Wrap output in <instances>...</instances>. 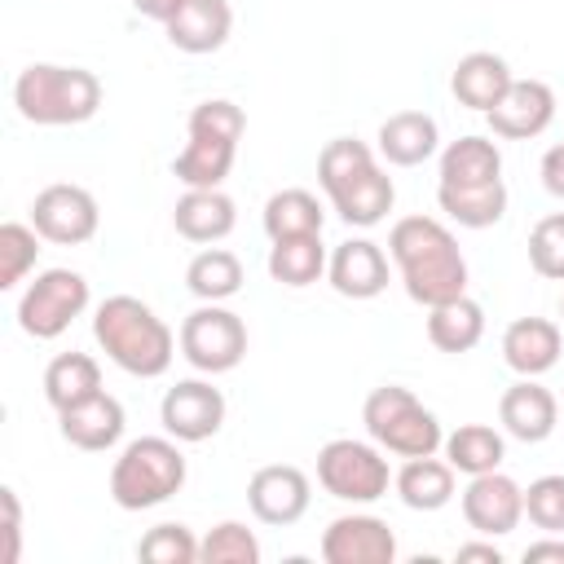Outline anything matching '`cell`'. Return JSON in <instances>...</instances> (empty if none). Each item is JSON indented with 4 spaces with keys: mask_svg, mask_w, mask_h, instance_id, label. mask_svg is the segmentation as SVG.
<instances>
[{
    "mask_svg": "<svg viewBox=\"0 0 564 564\" xmlns=\"http://www.w3.org/2000/svg\"><path fill=\"white\" fill-rule=\"evenodd\" d=\"M388 256L405 282V295L423 308L467 295V260L454 234L436 216H405L388 234Z\"/></svg>",
    "mask_w": 564,
    "mask_h": 564,
    "instance_id": "obj_1",
    "label": "cell"
},
{
    "mask_svg": "<svg viewBox=\"0 0 564 564\" xmlns=\"http://www.w3.org/2000/svg\"><path fill=\"white\" fill-rule=\"evenodd\" d=\"M93 339L101 344V352L123 375H137V379L167 375V366L176 357V335L137 295H110V300H101L97 313H93Z\"/></svg>",
    "mask_w": 564,
    "mask_h": 564,
    "instance_id": "obj_2",
    "label": "cell"
},
{
    "mask_svg": "<svg viewBox=\"0 0 564 564\" xmlns=\"http://www.w3.org/2000/svg\"><path fill=\"white\" fill-rule=\"evenodd\" d=\"M13 106L35 128H66L84 123L101 106V79L84 66H57V62H31L13 79Z\"/></svg>",
    "mask_w": 564,
    "mask_h": 564,
    "instance_id": "obj_3",
    "label": "cell"
},
{
    "mask_svg": "<svg viewBox=\"0 0 564 564\" xmlns=\"http://www.w3.org/2000/svg\"><path fill=\"white\" fill-rule=\"evenodd\" d=\"M242 128H247L242 106H234V101H225V97L198 101V106L189 110V141H185V150L172 159V176H176L185 189H220V181H225L229 167H234Z\"/></svg>",
    "mask_w": 564,
    "mask_h": 564,
    "instance_id": "obj_4",
    "label": "cell"
},
{
    "mask_svg": "<svg viewBox=\"0 0 564 564\" xmlns=\"http://www.w3.org/2000/svg\"><path fill=\"white\" fill-rule=\"evenodd\" d=\"M185 485V454L176 449V436H137L123 445V454L110 467V498L123 511H145L181 494Z\"/></svg>",
    "mask_w": 564,
    "mask_h": 564,
    "instance_id": "obj_5",
    "label": "cell"
},
{
    "mask_svg": "<svg viewBox=\"0 0 564 564\" xmlns=\"http://www.w3.org/2000/svg\"><path fill=\"white\" fill-rule=\"evenodd\" d=\"M361 423H366L370 441L397 458H423V454H436L445 445L441 419L401 383L375 388L361 405Z\"/></svg>",
    "mask_w": 564,
    "mask_h": 564,
    "instance_id": "obj_6",
    "label": "cell"
},
{
    "mask_svg": "<svg viewBox=\"0 0 564 564\" xmlns=\"http://www.w3.org/2000/svg\"><path fill=\"white\" fill-rule=\"evenodd\" d=\"M317 485L339 502H379L392 485V471L379 445L339 436L317 449Z\"/></svg>",
    "mask_w": 564,
    "mask_h": 564,
    "instance_id": "obj_7",
    "label": "cell"
},
{
    "mask_svg": "<svg viewBox=\"0 0 564 564\" xmlns=\"http://www.w3.org/2000/svg\"><path fill=\"white\" fill-rule=\"evenodd\" d=\"M88 308V278L75 269H44L18 300V326L31 339H57Z\"/></svg>",
    "mask_w": 564,
    "mask_h": 564,
    "instance_id": "obj_8",
    "label": "cell"
},
{
    "mask_svg": "<svg viewBox=\"0 0 564 564\" xmlns=\"http://www.w3.org/2000/svg\"><path fill=\"white\" fill-rule=\"evenodd\" d=\"M181 357L203 375H225L247 357V326L225 304H203L181 322Z\"/></svg>",
    "mask_w": 564,
    "mask_h": 564,
    "instance_id": "obj_9",
    "label": "cell"
},
{
    "mask_svg": "<svg viewBox=\"0 0 564 564\" xmlns=\"http://www.w3.org/2000/svg\"><path fill=\"white\" fill-rule=\"evenodd\" d=\"M31 225L40 229L44 242L79 247L97 234L101 212H97V198L84 185H48L31 203Z\"/></svg>",
    "mask_w": 564,
    "mask_h": 564,
    "instance_id": "obj_10",
    "label": "cell"
},
{
    "mask_svg": "<svg viewBox=\"0 0 564 564\" xmlns=\"http://www.w3.org/2000/svg\"><path fill=\"white\" fill-rule=\"evenodd\" d=\"M159 423H163L167 436H176L185 445H198V441H207V436L220 432V423H225V397L207 379H181V383H172L163 392Z\"/></svg>",
    "mask_w": 564,
    "mask_h": 564,
    "instance_id": "obj_11",
    "label": "cell"
},
{
    "mask_svg": "<svg viewBox=\"0 0 564 564\" xmlns=\"http://www.w3.org/2000/svg\"><path fill=\"white\" fill-rule=\"evenodd\" d=\"M247 502H251V516L260 524H273V529H286L295 524L308 502H313V485L300 467L291 463H269L260 467L251 480H247Z\"/></svg>",
    "mask_w": 564,
    "mask_h": 564,
    "instance_id": "obj_12",
    "label": "cell"
},
{
    "mask_svg": "<svg viewBox=\"0 0 564 564\" xmlns=\"http://www.w3.org/2000/svg\"><path fill=\"white\" fill-rule=\"evenodd\" d=\"M463 520L485 538H502L524 520V489L502 471H480L463 489Z\"/></svg>",
    "mask_w": 564,
    "mask_h": 564,
    "instance_id": "obj_13",
    "label": "cell"
},
{
    "mask_svg": "<svg viewBox=\"0 0 564 564\" xmlns=\"http://www.w3.org/2000/svg\"><path fill=\"white\" fill-rule=\"evenodd\" d=\"M322 560L326 564H392L397 533L379 516H339L322 533Z\"/></svg>",
    "mask_w": 564,
    "mask_h": 564,
    "instance_id": "obj_14",
    "label": "cell"
},
{
    "mask_svg": "<svg viewBox=\"0 0 564 564\" xmlns=\"http://www.w3.org/2000/svg\"><path fill=\"white\" fill-rule=\"evenodd\" d=\"M485 119H489V132L502 137V141L542 137L555 119V93L542 79H511V88L502 93V101Z\"/></svg>",
    "mask_w": 564,
    "mask_h": 564,
    "instance_id": "obj_15",
    "label": "cell"
},
{
    "mask_svg": "<svg viewBox=\"0 0 564 564\" xmlns=\"http://www.w3.org/2000/svg\"><path fill=\"white\" fill-rule=\"evenodd\" d=\"M326 278L344 300H375L388 286V256L370 238H348L330 251Z\"/></svg>",
    "mask_w": 564,
    "mask_h": 564,
    "instance_id": "obj_16",
    "label": "cell"
},
{
    "mask_svg": "<svg viewBox=\"0 0 564 564\" xmlns=\"http://www.w3.org/2000/svg\"><path fill=\"white\" fill-rule=\"evenodd\" d=\"M123 423H128V419H123V405H119L106 388H101L97 397H88V401H79V405H70V410L57 414L62 441L75 445V449H84V454H101V449L119 445Z\"/></svg>",
    "mask_w": 564,
    "mask_h": 564,
    "instance_id": "obj_17",
    "label": "cell"
},
{
    "mask_svg": "<svg viewBox=\"0 0 564 564\" xmlns=\"http://www.w3.org/2000/svg\"><path fill=\"white\" fill-rule=\"evenodd\" d=\"M498 419H502V427H507L516 441L538 445V441H546V436L555 432L560 405H555V397H551L538 379H520V383H511V388L502 392Z\"/></svg>",
    "mask_w": 564,
    "mask_h": 564,
    "instance_id": "obj_18",
    "label": "cell"
},
{
    "mask_svg": "<svg viewBox=\"0 0 564 564\" xmlns=\"http://www.w3.org/2000/svg\"><path fill=\"white\" fill-rule=\"evenodd\" d=\"M560 326L546 317H516L502 330V361L520 375V379H538L560 361Z\"/></svg>",
    "mask_w": 564,
    "mask_h": 564,
    "instance_id": "obj_19",
    "label": "cell"
},
{
    "mask_svg": "<svg viewBox=\"0 0 564 564\" xmlns=\"http://www.w3.org/2000/svg\"><path fill=\"white\" fill-rule=\"evenodd\" d=\"M163 31L181 53H216L234 31V9L229 0H185Z\"/></svg>",
    "mask_w": 564,
    "mask_h": 564,
    "instance_id": "obj_20",
    "label": "cell"
},
{
    "mask_svg": "<svg viewBox=\"0 0 564 564\" xmlns=\"http://www.w3.org/2000/svg\"><path fill=\"white\" fill-rule=\"evenodd\" d=\"M511 79H516V75H511V66H507V57L476 48V53L458 57V66H454V75H449V93L458 97V106L489 115V110L502 101V93L511 88Z\"/></svg>",
    "mask_w": 564,
    "mask_h": 564,
    "instance_id": "obj_21",
    "label": "cell"
},
{
    "mask_svg": "<svg viewBox=\"0 0 564 564\" xmlns=\"http://www.w3.org/2000/svg\"><path fill=\"white\" fill-rule=\"evenodd\" d=\"M379 154L392 163V167H419V163H427L432 154H436V145H441V128H436V119L432 115H423V110H397V115H388L383 123H379Z\"/></svg>",
    "mask_w": 564,
    "mask_h": 564,
    "instance_id": "obj_22",
    "label": "cell"
},
{
    "mask_svg": "<svg viewBox=\"0 0 564 564\" xmlns=\"http://www.w3.org/2000/svg\"><path fill=\"white\" fill-rule=\"evenodd\" d=\"M172 225L189 242H220L238 225V207L225 189H185L172 207Z\"/></svg>",
    "mask_w": 564,
    "mask_h": 564,
    "instance_id": "obj_23",
    "label": "cell"
},
{
    "mask_svg": "<svg viewBox=\"0 0 564 564\" xmlns=\"http://www.w3.org/2000/svg\"><path fill=\"white\" fill-rule=\"evenodd\" d=\"M392 485L410 511H441L454 498V467H449V458H436V454L405 458V467L392 476Z\"/></svg>",
    "mask_w": 564,
    "mask_h": 564,
    "instance_id": "obj_24",
    "label": "cell"
},
{
    "mask_svg": "<svg viewBox=\"0 0 564 564\" xmlns=\"http://www.w3.org/2000/svg\"><path fill=\"white\" fill-rule=\"evenodd\" d=\"M436 203H441V212L454 225H463V229H489L507 212V185H502V176L498 181H485V185H436Z\"/></svg>",
    "mask_w": 564,
    "mask_h": 564,
    "instance_id": "obj_25",
    "label": "cell"
},
{
    "mask_svg": "<svg viewBox=\"0 0 564 564\" xmlns=\"http://www.w3.org/2000/svg\"><path fill=\"white\" fill-rule=\"evenodd\" d=\"M485 335V308L471 295L445 300L436 308H427V339L441 352H471Z\"/></svg>",
    "mask_w": 564,
    "mask_h": 564,
    "instance_id": "obj_26",
    "label": "cell"
},
{
    "mask_svg": "<svg viewBox=\"0 0 564 564\" xmlns=\"http://www.w3.org/2000/svg\"><path fill=\"white\" fill-rule=\"evenodd\" d=\"M97 392H101V366L88 352H57L48 361V370H44V397H48V405L57 414L70 410V405H79V401H88V397H97Z\"/></svg>",
    "mask_w": 564,
    "mask_h": 564,
    "instance_id": "obj_27",
    "label": "cell"
},
{
    "mask_svg": "<svg viewBox=\"0 0 564 564\" xmlns=\"http://www.w3.org/2000/svg\"><path fill=\"white\" fill-rule=\"evenodd\" d=\"M502 176V154L489 137H458L441 150V185H485Z\"/></svg>",
    "mask_w": 564,
    "mask_h": 564,
    "instance_id": "obj_28",
    "label": "cell"
},
{
    "mask_svg": "<svg viewBox=\"0 0 564 564\" xmlns=\"http://www.w3.org/2000/svg\"><path fill=\"white\" fill-rule=\"evenodd\" d=\"M392 203H397V185H392V176H388L383 167L366 172L361 181H352L348 189H339V194L330 198V207L339 212V220H344V225H357V229L379 225V220L392 212Z\"/></svg>",
    "mask_w": 564,
    "mask_h": 564,
    "instance_id": "obj_29",
    "label": "cell"
},
{
    "mask_svg": "<svg viewBox=\"0 0 564 564\" xmlns=\"http://www.w3.org/2000/svg\"><path fill=\"white\" fill-rule=\"evenodd\" d=\"M326 247L322 234H300V238H278L269 247V278L282 286H313L326 273Z\"/></svg>",
    "mask_w": 564,
    "mask_h": 564,
    "instance_id": "obj_30",
    "label": "cell"
},
{
    "mask_svg": "<svg viewBox=\"0 0 564 564\" xmlns=\"http://www.w3.org/2000/svg\"><path fill=\"white\" fill-rule=\"evenodd\" d=\"M185 286H189L203 304H220V300H229V295L242 291V260H238L234 251H225V247H207V251H198V256L189 260Z\"/></svg>",
    "mask_w": 564,
    "mask_h": 564,
    "instance_id": "obj_31",
    "label": "cell"
},
{
    "mask_svg": "<svg viewBox=\"0 0 564 564\" xmlns=\"http://www.w3.org/2000/svg\"><path fill=\"white\" fill-rule=\"evenodd\" d=\"M445 458H449V467L454 471H463V476H480V471H498V463L507 458V445H502V436L494 432V427H485V423H463V427H454L449 436H445Z\"/></svg>",
    "mask_w": 564,
    "mask_h": 564,
    "instance_id": "obj_32",
    "label": "cell"
},
{
    "mask_svg": "<svg viewBox=\"0 0 564 564\" xmlns=\"http://www.w3.org/2000/svg\"><path fill=\"white\" fill-rule=\"evenodd\" d=\"M322 225H326L322 203L308 189H278L264 203V234H269V242L300 238V234H322Z\"/></svg>",
    "mask_w": 564,
    "mask_h": 564,
    "instance_id": "obj_33",
    "label": "cell"
},
{
    "mask_svg": "<svg viewBox=\"0 0 564 564\" xmlns=\"http://www.w3.org/2000/svg\"><path fill=\"white\" fill-rule=\"evenodd\" d=\"M375 167H379V163H375L370 145L357 141V137H335V141H326L322 154H317V181H322L326 198H335L339 189H348L352 181H361V176L375 172Z\"/></svg>",
    "mask_w": 564,
    "mask_h": 564,
    "instance_id": "obj_34",
    "label": "cell"
},
{
    "mask_svg": "<svg viewBox=\"0 0 564 564\" xmlns=\"http://www.w3.org/2000/svg\"><path fill=\"white\" fill-rule=\"evenodd\" d=\"M40 256V229L22 225V220H4L0 225V291H13Z\"/></svg>",
    "mask_w": 564,
    "mask_h": 564,
    "instance_id": "obj_35",
    "label": "cell"
},
{
    "mask_svg": "<svg viewBox=\"0 0 564 564\" xmlns=\"http://www.w3.org/2000/svg\"><path fill=\"white\" fill-rule=\"evenodd\" d=\"M198 560L203 564H260V542L247 524L238 520H220L203 542H198Z\"/></svg>",
    "mask_w": 564,
    "mask_h": 564,
    "instance_id": "obj_36",
    "label": "cell"
},
{
    "mask_svg": "<svg viewBox=\"0 0 564 564\" xmlns=\"http://www.w3.org/2000/svg\"><path fill=\"white\" fill-rule=\"evenodd\" d=\"M137 555L145 564H194L198 560V538L185 529V524H154L141 542H137Z\"/></svg>",
    "mask_w": 564,
    "mask_h": 564,
    "instance_id": "obj_37",
    "label": "cell"
},
{
    "mask_svg": "<svg viewBox=\"0 0 564 564\" xmlns=\"http://www.w3.org/2000/svg\"><path fill=\"white\" fill-rule=\"evenodd\" d=\"M529 264L533 273L551 278V282H564V212L555 216H542L529 234Z\"/></svg>",
    "mask_w": 564,
    "mask_h": 564,
    "instance_id": "obj_38",
    "label": "cell"
},
{
    "mask_svg": "<svg viewBox=\"0 0 564 564\" xmlns=\"http://www.w3.org/2000/svg\"><path fill=\"white\" fill-rule=\"evenodd\" d=\"M524 516L542 533H564V476H538L524 489Z\"/></svg>",
    "mask_w": 564,
    "mask_h": 564,
    "instance_id": "obj_39",
    "label": "cell"
},
{
    "mask_svg": "<svg viewBox=\"0 0 564 564\" xmlns=\"http://www.w3.org/2000/svg\"><path fill=\"white\" fill-rule=\"evenodd\" d=\"M0 507H4V546H0V564H18L22 555V502L18 494L4 485L0 489Z\"/></svg>",
    "mask_w": 564,
    "mask_h": 564,
    "instance_id": "obj_40",
    "label": "cell"
},
{
    "mask_svg": "<svg viewBox=\"0 0 564 564\" xmlns=\"http://www.w3.org/2000/svg\"><path fill=\"white\" fill-rule=\"evenodd\" d=\"M542 185H546V194L564 198V145H551L542 154Z\"/></svg>",
    "mask_w": 564,
    "mask_h": 564,
    "instance_id": "obj_41",
    "label": "cell"
},
{
    "mask_svg": "<svg viewBox=\"0 0 564 564\" xmlns=\"http://www.w3.org/2000/svg\"><path fill=\"white\" fill-rule=\"evenodd\" d=\"M542 560H555V564H564V538H542V542H533V546H524V564H542Z\"/></svg>",
    "mask_w": 564,
    "mask_h": 564,
    "instance_id": "obj_42",
    "label": "cell"
},
{
    "mask_svg": "<svg viewBox=\"0 0 564 564\" xmlns=\"http://www.w3.org/2000/svg\"><path fill=\"white\" fill-rule=\"evenodd\" d=\"M181 4H185V0H132V9H137L141 18H154V22H172Z\"/></svg>",
    "mask_w": 564,
    "mask_h": 564,
    "instance_id": "obj_43",
    "label": "cell"
},
{
    "mask_svg": "<svg viewBox=\"0 0 564 564\" xmlns=\"http://www.w3.org/2000/svg\"><path fill=\"white\" fill-rule=\"evenodd\" d=\"M458 560H480V564H502V551L494 542H467L458 546Z\"/></svg>",
    "mask_w": 564,
    "mask_h": 564,
    "instance_id": "obj_44",
    "label": "cell"
},
{
    "mask_svg": "<svg viewBox=\"0 0 564 564\" xmlns=\"http://www.w3.org/2000/svg\"><path fill=\"white\" fill-rule=\"evenodd\" d=\"M560 317H564V300H560Z\"/></svg>",
    "mask_w": 564,
    "mask_h": 564,
    "instance_id": "obj_45",
    "label": "cell"
}]
</instances>
